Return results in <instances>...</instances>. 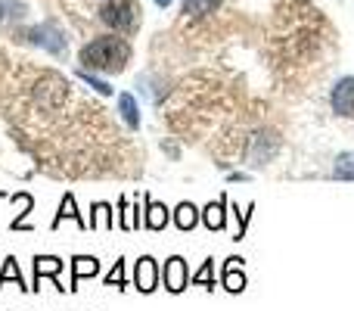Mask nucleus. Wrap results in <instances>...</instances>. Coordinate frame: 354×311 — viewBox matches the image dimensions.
Here are the masks:
<instances>
[{
	"label": "nucleus",
	"instance_id": "nucleus-1",
	"mask_svg": "<svg viewBox=\"0 0 354 311\" xmlns=\"http://www.w3.org/2000/svg\"><path fill=\"white\" fill-rule=\"evenodd\" d=\"M131 60V47L124 37L115 35H100L91 44L81 47V66L87 72H122Z\"/></svg>",
	"mask_w": 354,
	"mask_h": 311
},
{
	"label": "nucleus",
	"instance_id": "nucleus-2",
	"mask_svg": "<svg viewBox=\"0 0 354 311\" xmlns=\"http://www.w3.org/2000/svg\"><path fill=\"white\" fill-rule=\"evenodd\" d=\"M100 19L115 31H131L137 25V6H134V0H109L100 10Z\"/></svg>",
	"mask_w": 354,
	"mask_h": 311
},
{
	"label": "nucleus",
	"instance_id": "nucleus-3",
	"mask_svg": "<svg viewBox=\"0 0 354 311\" xmlns=\"http://www.w3.org/2000/svg\"><path fill=\"white\" fill-rule=\"evenodd\" d=\"M330 106L336 116L354 118V75L336 81V87H333V94H330Z\"/></svg>",
	"mask_w": 354,
	"mask_h": 311
},
{
	"label": "nucleus",
	"instance_id": "nucleus-4",
	"mask_svg": "<svg viewBox=\"0 0 354 311\" xmlns=\"http://www.w3.org/2000/svg\"><path fill=\"white\" fill-rule=\"evenodd\" d=\"M159 281H162V271H159V265H156V258L143 256L134 268V290H140V293H156Z\"/></svg>",
	"mask_w": 354,
	"mask_h": 311
},
{
	"label": "nucleus",
	"instance_id": "nucleus-5",
	"mask_svg": "<svg viewBox=\"0 0 354 311\" xmlns=\"http://www.w3.org/2000/svg\"><path fill=\"white\" fill-rule=\"evenodd\" d=\"M162 281H165V290L168 293H183L189 287V271H187V262L180 256H171L162 268Z\"/></svg>",
	"mask_w": 354,
	"mask_h": 311
},
{
	"label": "nucleus",
	"instance_id": "nucleus-6",
	"mask_svg": "<svg viewBox=\"0 0 354 311\" xmlns=\"http://www.w3.org/2000/svg\"><path fill=\"white\" fill-rule=\"evenodd\" d=\"M221 287L227 293H243L245 290V274H243V258H227L224 262V271H221Z\"/></svg>",
	"mask_w": 354,
	"mask_h": 311
},
{
	"label": "nucleus",
	"instance_id": "nucleus-7",
	"mask_svg": "<svg viewBox=\"0 0 354 311\" xmlns=\"http://www.w3.org/2000/svg\"><path fill=\"white\" fill-rule=\"evenodd\" d=\"M31 41L35 44H41L44 50H50V53H56L59 56L62 50H66V37L59 35V28H56V25H37L35 31H31Z\"/></svg>",
	"mask_w": 354,
	"mask_h": 311
},
{
	"label": "nucleus",
	"instance_id": "nucleus-8",
	"mask_svg": "<svg viewBox=\"0 0 354 311\" xmlns=\"http://www.w3.org/2000/svg\"><path fill=\"white\" fill-rule=\"evenodd\" d=\"M66 268V262L56 256H37L35 258V287L31 290H41V277H53V281H59V271Z\"/></svg>",
	"mask_w": 354,
	"mask_h": 311
},
{
	"label": "nucleus",
	"instance_id": "nucleus-9",
	"mask_svg": "<svg viewBox=\"0 0 354 311\" xmlns=\"http://www.w3.org/2000/svg\"><path fill=\"white\" fill-rule=\"evenodd\" d=\"M100 274V262L93 256H75L72 258V287L68 290H78V283L84 277H97Z\"/></svg>",
	"mask_w": 354,
	"mask_h": 311
},
{
	"label": "nucleus",
	"instance_id": "nucleus-10",
	"mask_svg": "<svg viewBox=\"0 0 354 311\" xmlns=\"http://www.w3.org/2000/svg\"><path fill=\"white\" fill-rule=\"evenodd\" d=\"M202 221H205L208 231H224V224H227V196H221L218 202H208L205 212H202Z\"/></svg>",
	"mask_w": 354,
	"mask_h": 311
},
{
	"label": "nucleus",
	"instance_id": "nucleus-11",
	"mask_svg": "<svg viewBox=\"0 0 354 311\" xmlns=\"http://www.w3.org/2000/svg\"><path fill=\"white\" fill-rule=\"evenodd\" d=\"M118 112L131 131H140V106H137L134 94H118Z\"/></svg>",
	"mask_w": 354,
	"mask_h": 311
},
{
	"label": "nucleus",
	"instance_id": "nucleus-12",
	"mask_svg": "<svg viewBox=\"0 0 354 311\" xmlns=\"http://www.w3.org/2000/svg\"><path fill=\"white\" fill-rule=\"evenodd\" d=\"M66 218H72L75 224L81 227V231H87V227H91L84 218H81V212H78V206H75V196H72V193H66V196H62V202H59V215H56V218H53V231H56V227H59Z\"/></svg>",
	"mask_w": 354,
	"mask_h": 311
},
{
	"label": "nucleus",
	"instance_id": "nucleus-13",
	"mask_svg": "<svg viewBox=\"0 0 354 311\" xmlns=\"http://www.w3.org/2000/svg\"><path fill=\"white\" fill-rule=\"evenodd\" d=\"M143 224H147L149 231H165V224H168V208L162 206V202L147 199V215H143Z\"/></svg>",
	"mask_w": 354,
	"mask_h": 311
},
{
	"label": "nucleus",
	"instance_id": "nucleus-14",
	"mask_svg": "<svg viewBox=\"0 0 354 311\" xmlns=\"http://www.w3.org/2000/svg\"><path fill=\"white\" fill-rule=\"evenodd\" d=\"M174 224L180 227V231H193V227L199 224V208H196L193 202H180V206L174 208Z\"/></svg>",
	"mask_w": 354,
	"mask_h": 311
},
{
	"label": "nucleus",
	"instance_id": "nucleus-15",
	"mask_svg": "<svg viewBox=\"0 0 354 311\" xmlns=\"http://www.w3.org/2000/svg\"><path fill=\"white\" fill-rule=\"evenodd\" d=\"M91 227H100V231H112V227H115V215H112L109 202H97V206H93Z\"/></svg>",
	"mask_w": 354,
	"mask_h": 311
},
{
	"label": "nucleus",
	"instance_id": "nucleus-16",
	"mask_svg": "<svg viewBox=\"0 0 354 311\" xmlns=\"http://www.w3.org/2000/svg\"><path fill=\"white\" fill-rule=\"evenodd\" d=\"M218 3L221 0H183V12H187V19H202L208 12H214Z\"/></svg>",
	"mask_w": 354,
	"mask_h": 311
},
{
	"label": "nucleus",
	"instance_id": "nucleus-17",
	"mask_svg": "<svg viewBox=\"0 0 354 311\" xmlns=\"http://www.w3.org/2000/svg\"><path fill=\"white\" fill-rule=\"evenodd\" d=\"M189 283H193V287L214 290V258H205V262H202V268L189 277Z\"/></svg>",
	"mask_w": 354,
	"mask_h": 311
},
{
	"label": "nucleus",
	"instance_id": "nucleus-18",
	"mask_svg": "<svg viewBox=\"0 0 354 311\" xmlns=\"http://www.w3.org/2000/svg\"><path fill=\"white\" fill-rule=\"evenodd\" d=\"M333 177L336 181H354V153H339L333 165Z\"/></svg>",
	"mask_w": 354,
	"mask_h": 311
},
{
	"label": "nucleus",
	"instance_id": "nucleus-19",
	"mask_svg": "<svg viewBox=\"0 0 354 311\" xmlns=\"http://www.w3.org/2000/svg\"><path fill=\"white\" fill-rule=\"evenodd\" d=\"M6 281H16V287H22V290H31V287H25V281H22V271H19V262L16 258H6L3 262V271H0V290L6 287Z\"/></svg>",
	"mask_w": 354,
	"mask_h": 311
},
{
	"label": "nucleus",
	"instance_id": "nucleus-20",
	"mask_svg": "<svg viewBox=\"0 0 354 311\" xmlns=\"http://www.w3.org/2000/svg\"><path fill=\"white\" fill-rule=\"evenodd\" d=\"M78 78L84 81V85H91L97 94H103V97H109V94H112V87L106 85L103 78H97V75H93V72H87V69H81V72H78Z\"/></svg>",
	"mask_w": 354,
	"mask_h": 311
},
{
	"label": "nucleus",
	"instance_id": "nucleus-21",
	"mask_svg": "<svg viewBox=\"0 0 354 311\" xmlns=\"http://www.w3.org/2000/svg\"><path fill=\"white\" fill-rule=\"evenodd\" d=\"M106 287H115V290L128 287V281H124V262H115V268L106 274Z\"/></svg>",
	"mask_w": 354,
	"mask_h": 311
},
{
	"label": "nucleus",
	"instance_id": "nucleus-22",
	"mask_svg": "<svg viewBox=\"0 0 354 311\" xmlns=\"http://www.w3.org/2000/svg\"><path fill=\"white\" fill-rule=\"evenodd\" d=\"M174 0H156V6H162V10H165V6H171Z\"/></svg>",
	"mask_w": 354,
	"mask_h": 311
},
{
	"label": "nucleus",
	"instance_id": "nucleus-23",
	"mask_svg": "<svg viewBox=\"0 0 354 311\" xmlns=\"http://www.w3.org/2000/svg\"><path fill=\"white\" fill-rule=\"evenodd\" d=\"M0 22H3V3H0Z\"/></svg>",
	"mask_w": 354,
	"mask_h": 311
}]
</instances>
